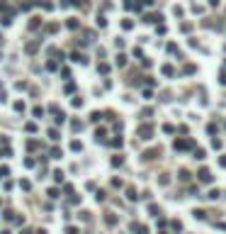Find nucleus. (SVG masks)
<instances>
[{
	"label": "nucleus",
	"instance_id": "1",
	"mask_svg": "<svg viewBox=\"0 0 226 234\" xmlns=\"http://www.w3.org/2000/svg\"><path fill=\"white\" fill-rule=\"evenodd\" d=\"M199 180H202V183H212V180H214L212 171H209V168H202V171H199Z\"/></svg>",
	"mask_w": 226,
	"mask_h": 234
},
{
	"label": "nucleus",
	"instance_id": "3",
	"mask_svg": "<svg viewBox=\"0 0 226 234\" xmlns=\"http://www.w3.org/2000/svg\"><path fill=\"white\" fill-rule=\"evenodd\" d=\"M36 234H46V232H44V229H39V232H36Z\"/></svg>",
	"mask_w": 226,
	"mask_h": 234
},
{
	"label": "nucleus",
	"instance_id": "2",
	"mask_svg": "<svg viewBox=\"0 0 226 234\" xmlns=\"http://www.w3.org/2000/svg\"><path fill=\"white\" fill-rule=\"evenodd\" d=\"M209 197H212V200H219V197H221V193H219V190H212V193H209Z\"/></svg>",
	"mask_w": 226,
	"mask_h": 234
},
{
	"label": "nucleus",
	"instance_id": "4",
	"mask_svg": "<svg viewBox=\"0 0 226 234\" xmlns=\"http://www.w3.org/2000/svg\"><path fill=\"white\" fill-rule=\"evenodd\" d=\"M3 234H10V232H3Z\"/></svg>",
	"mask_w": 226,
	"mask_h": 234
}]
</instances>
